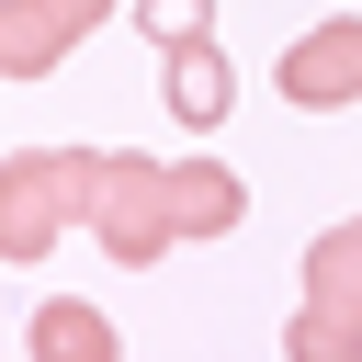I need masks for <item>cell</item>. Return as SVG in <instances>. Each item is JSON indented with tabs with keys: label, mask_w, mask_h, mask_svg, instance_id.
Instances as JSON below:
<instances>
[{
	"label": "cell",
	"mask_w": 362,
	"mask_h": 362,
	"mask_svg": "<svg viewBox=\"0 0 362 362\" xmlns=\"http://www.w3.org/2000/svg\"><path fill=\"white\" fill-rule=\"evenodd\" d=\"M102 204V147H11L0 158V272L57 260L68 226H90Z\"/></svg>",
	"instance_id": "obj_2"
},
{
	"label": "cell",
	"mask_w": 362,
	"mask_h": 362,
	"mask_svg": "<svg viewBox=\"0 0 362 362\" xmlns=\"http://www.w3.org/2000/svg\"><path fill=\"white\" fill-rule=\"evenodd\" d=\"M272 90H283L294 113H351V102H362V11L305 23V34L272 57Z\"/></svg>",
	"instance_id": "obj_5"
},
{
	"label": "cell",
	"mask_w": 362,
	"mask_h": 362,
	"mask_svg": "<svg viewBox=\"0 0 362 362\" xmlns=\"http://www.w3.org/2000/svg\"><path fill=\"white\" fill-rule=\"evenodd\" d=\"M124 0H0V90H23V79H57L102 23H113Z\"/></svg>",
	"instance_id": "obj_4"
},
{
	"label": "cell",
	"mask_w": 362,
	"mask_h": 362,
	"mask_svg": "<svg viewBox=\"0 0 362 362\" xmlns=\"http://www.w3.org/2000/svg\"><path fill=\"white\" fill-rule=\"evenodd\" d=\"M249 215V181L226 158H136V147H102V204H90V238L102 260L147 272L192 238H238Z\"/></svg>",
	"instance_id": "obj_1"
},
{
	"label": "cell",
	"mask_w": 362,
	"mask_h": 362,
	"mask_svg": "<svg viewBox=\"0 0 362 362\" xmlns=\"http://www.w3.org/2000/svg\"><path fill=\"white\" fill-rule=\"evenodd\" d=\"M124 11H136L147 45H192V34H215V0H124Z\"/></svg>",
	"instance_id": "obj_8"
},
{
	"label": "cell",
	"mask_w": 362,
	"mask_h": 362,
	"mask_svg": "<svg viewBox=\"0 0 362 362\" xmlns=\"http://www.w3.org/2000/svg\"><path fill=\"white\" fill-rule=\"evenodd\" d=\"M283 362H362V215L305 238V305L283 328Z\"/></svg>",
	"instance_id": "obj_3"
},
{
	"label": "cell",
	"mask_w": 362,
	"mask_h": 362,
	"mask_svg": "<svg viewBox=\"0 0 362 362\" xmlns=\"http://www.w3.org/2000/svg\"><path fill=\"white\" fill-rule=\"evenodd\" d=\"M23 339H34V362H113V351H124V339H113V317H102L90 294H45Z\"/></svg>",
	"instance_id": "obj_7"
},
{
	"label": "cell",
	"mask_w": 362,
	"mask_h": 362,
	"mask_svg": "<svg viewBox=\"0 0 362 362\" xmlns=\"http://www.w3.org/2000/svg\"><path fill=\"white\" fill-rule=\"evenodd\" d=\"M158 102L204 136V124H226L238 113V68L215 57V34H192V45H158Z\"/></svg>",
	"instance_id": "obj_6"
}]
</instances>
